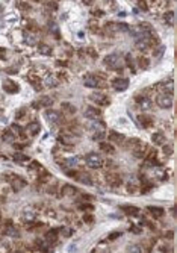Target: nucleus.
Instances as JSON below:
<instances>
[{"label": "nucleus", "mask_w": 177, "mask_h": 253, "mask_svg": "<svg viewBox=\"0 0 177 253\" xmlns=\"http://www.w3.org/2000/svg\"><path fill=\"white\" fill-rule=\"evenodd\" d=\"M15 140V133L12 132V129H9V130H6L5 133H3V141H6V143H12Z\"/></svg>", "instance_id": "nucleus-28"}, {"label": "nucleus", "mask_w": 177, "mask_h": 253, "mask_svg": "<svg viewBox=\"0 0 177 253\" xmlns=\"http://www.w3.org/2000/svg\"><path fill=\"white\" fill-rule=\"evenodd\" d=\"M61 193H62L64 196H74V194H77V188L73 187V185H64L62 190H61Z\"/></svg>", "instance_id": "nucleus-23"}, {"label": "nucleus", "mask_w": 177, "mask_h": 253, "mask_svg": "<svg viewBox=\"0 0 177 253\" xmlns=\"http://www.w3.org/2000/svg\"><path fill=\"white\" fill-rule=\"evenodd\" d=\"M138 120H139V124H141L142 127H145V129L153 124V118H151V117H147V115H139Z\"/></svg>", "instance_id": "nucleus-24"}, {"label": "nucleus", "mask_w": 177, "mask_h": 253, "mask_svg": "<svg viewBox=\"0 0 177 253\" xmlns=\"http://www.w3.org/2000/svg\"><path fill=\"white\" fill-rule=\"evenodd\" d=\"M127 252H142V247H138V246H129V247H127Z\"/></svg>", "instance_id": "nucleus-37"}, {"label": "nucleus", "mask_w": 177, "mask_h": 253, "mask_svg": "<svg viewBox=\"0 0 177 253\" xmlns=\"http://www.w3.org/2000/svg\"><path fill=\"white\" fill-rule=\"evenodd\" d=\"M100 150L106 155H114L115 153V147L110 143H100Z\"/></svg>", "instance_id": "nucleus-18"}, {"label": "nucleus", "mask_w": 177, "mask_h": 253, "mask_svg": "<svg viewBox=\"0 0 177 253\" xmlns=\"http://www.w3.org/2000/svg\"><path fill=\"white\" fill-rule=\"evenodd\" d=\"M39 130H41V124L36 123V121L27 124V127H26V132H27L29 135H36V133H39Z\"/></svg>", "instance_id": "nucleus-17"}, {"label": "nucleus", "mask_w": 177, "mask_h": 253, "mask_svg": "<svg viewBox=\"0 0 177 253\" xmlns=\"http://www.w3.org/2000/svg\"><path fill=\"white\" fill-rule=\"evenodd\" d=\"M132 232H133V234H139V232H141V229H139V227H136V226H132Z\"/></svg>", "instance_id": "nucleus-41"}, {"label": "nucleus", "mask_w": 177, "mask_h": 253, "mask_svg": "<svg viewBox=\"0 0 177 253\" xmlns=\"http://www.w3.org/2000/svg\"><path fill=\"white\" fill-rule=\"evenodd\" d=\"M106 182H107V185L117 188V187L121 185L123 180H121V177H120L117 173H107V174H106Z\"/></svg>", "instance_id": "nucleus-7"}, {"label": "nucleus", "mask_w": 177, "mask_h": 253, "mask_svg": "<svg viewBox=\"0 0 177 253\" xmlns=\"http://www.w3.org/2000/svg\"><path fill=\"white\" fill-rule=\"evenodd\" d=\"M33 2H39V0H33Z\"/></svg>", "instance_id": "nucleus-47"}, {"label": "nucleus", "mask_w": 177, "mask_h": 253, "mask_svg": "<svg viewBox=\"0 0 177 253\" xmlns=\"http://www.w3.org/2000/svg\"><path fill=\"white\" fill-rule=\"evenodd\" d=\"M158 89L162 91V93H165V94H173L174 86H173L171 82H168V83H159V85H158Z\"/></svg>", "instance_id": "nucleus-22"}, {"label": "nucleus", "mask_w": 177, "mask_h": 253, "mask_svg": "<svg viewBox=\"0 0 177 253\" xmlns=\"http://www.w3.org/2000/svg\"><path fill=\"white\" fill-rule=\"evenodd\" d=\"M156 103H158V106L162 108V109H170V108L173 106V97H171V94L162 93V94H159V96L156 97Z\"/></svg>", "instance_id": "nucleus-3"}, {"label": "nucleus", "mask_w": 177, "mask_h": 253, "mask_svg": "<svg viewBox=\"0 0 177 253\" xmlns=\"http://www.w3.org/2000/svg\"><path fill=\"white\" fill-rule=\"evenodd\" d=\"M61 234H62L64 237H67V238H68V237H71V235H73V229H71V227H64Z\"/></svg>", "instance_id": "nucleus-33"}, {"label": "nucleus", "mask_w": 177, "mask_h": 253, "mask_svg": "<svg viewBox=\"0 0 177 253\" xmlns=\"http://www.w3.org/2000/svg\"><path fill=\"white\" fill-rule=\"evenodd\" d=\"M123 211H124L127 215H130V217H135V215L139 214V209L136 208V206H132V205H124V206H123Z\"/></svg>", "instance_id": "nucleus-20"}, {"label": "nucleus", "mask_w": 177, "mask_h": 253, "mask_svg": "<svg viewBox=\"0 0 177 253\" xmlns=\"http://www.w3.org/2000/svg\"><path fill=\"white\" fill-rule=\"evenodd\" d=\"M109 140L112 141V143H115V144H123V143H124V135H123V133H118V132H115V130H110Z\"/></svg>", "instance_id": "nucleus-13"}, {"label": "nucleus", "mask_w": 177, "mask_h": 253, "mask_svg": "<svg viewBox=\"0 0 177 253\" xmlns=\"http://www.w3.org/2000/svg\"><path fill=\"white\" fill-rule=\"evenodd\" d=\"M138 61H139L138 64H139V67H141V68H148V62H147V59H145V58H139Z\"/></svg>", "instance_id": "nucleus-35"}, {"label": "nucleus", "mask_w": 177, "mask_h": 253, "mask_svg": "<svg viewBox=\"0 0 177 253\" xmlns=\"http://www.w3.org/2000/svg\"><path fill=\"white\" fill-rule=\"evenodd\" d=\"M85 162H86V165L90 168L98 170V168L103 167V158L98 153H88L86 158H85Z\"/></svg>", "instance_id": "nucleus-1"}, {"label": "nucleus", "mask_w": 177, "mask_h": 253, "mask_svg": "<svg viewBox=\"0 0 177 253\" xmlns=\"http://www.w3.org/2000/svg\"><path fill=\"white\" fill-rule=\"evenodd\" d=\"M136 102H138L141 111H148V109H151V100H150L148 97H144V96L139 97V96H136Z\"/></svg>", "instance_id": "nucleus-10"}, {"label": "nucleus", "mask_w": 177, "mask_h": 253, "mask_svg": "<svg viewBox=\"0 0 177 253\" xmlns=\"http://www.w3.org/2000/svg\"><path fill=\"white\" fill-rule=\"evenodd\" d=\"M56 83H58V82H56L53 77H49V79L46 80V85H47V86H56Z\"/></svg>", "instance_id": "nucleus-38"}, {"label": "nucleus", "mask_w": 177, "mask_h": 253, "mask_svg": "<svg viewBox=\"0 0 177 253\" xmlns=\"http://www.w3.org/2000/svg\"><path fill=\"white\" fill-rule=\"evenodd\" d=\"M47 8H52V9H58V5H55V3H49V5H47Z\"/></svg>", "instance_id": "nucleus-44"}, {"label": "nucleus", "mask_w": 177, "mask_h": 253, "mask_svg": "<svg viewBox=\"0 0 177 253\" xmlns=\"http://www.w3.org/2000/svg\"><path fill=\"white\" fill-rule=\"evenodd\" d=\"M76 179L83 183V185H93V177L88 174V173H77L76 174Z\"/></svg>", "instance_id": "nucleus-12"}, {"label": "nucleus", "mask_w": 177, "mask_h": 253, "mask_svg": "<svg viewBox=\"0 0 177 253\" xmlns=\"http://www.w3.org/2000/svg\"><path fill=\"white\" fill-rule=\"evenodd\" d=\"M44 117H46L50 123H61V121H62L61 114H59L58 111H53V109H49V108H47L46 112H44Z\"/></svg>", "instance_id": "nucleus-6"}, {"label": "nucleus", "mask_w": 177, "mask_h": 253, "mask_svg": "<svg viewBox=\"0 0 177 253\" xmlns=\"http://www.w3.org/2000/svg\"><path fill=\"white\" fill-rule=\"evenodd\" d=\"M83 2H85V3H86V5H91V3H93V2H94V0H83Z\"/></svg>", "instance_id": "nucleus-46"}, {"label": "nucleus", "mask_w": 177, "mask_h": 253, "mask_svg": "<svg viewBox=\"0 0 177 253\" xmlns=\"http://www.w3.org/2000/svg\"><path fill=\"white\" fill-rule=\"evenodd\" d=\"M85 86H88V88H101V86H106V85H104V80L100 79L98 76H86L85 77Z\"/></svg>", "instance_id": "nucleus-4"}, {"label": "nucleus", "mask_w": 177, "mask_h": 253, "mask_svg": "<svg viewBox=\"0 0 177 253\" xmlns=\"http://www.w3.org/2000/svg\"><path fill=\"white\" fill-rule=\"evenodd\" d=\"M58 235H59V231L58 229H50V231L46 232V243L49 244H56L58 243Z\"/></svg>", "instance_id": "nucleus-8"}, {"label": "nucleus", "mask_w": 177, "mask_h": 253, "mask_svg": "<svg viewBox=\"0 0 177 253\" xmlns=\"http://www.w3.org/2000/svg\"><path fill=\"white\" fill-rule=\"evenodd\" d=\"M18 6H20L21 9H26V11L29 9V5H26V3H18Z\"/></svg>", "instance_id": "nucleus-42"}, {"label": "nucleus", "mask_w": 177, "mask_h": 253, "mask_svg": "<svg viewBox=\"0 0 177 253\" xmlns=\"http://www.w3.org/2000/svg\"><path fill=\"white\" fill-rule=\"evenodd\" d=\"M112 85H114V89H117V91H124V89H127V86H129V80L124 79V77H118V79H115V80L112 82Z\"/></svg>", "instance_id": "nucleus-9"}, {"label": "nucleus", "mask_w": 177, "mask_h": 253, "mask_svg": "<svg viewBox=\"0 0 177 253\" xmlns=\"http://www.w3.org/2000/svg\"><path fill=\"white\" fill-rule=\"evenodd\" d=\"M62 109L67 114H74L76 112V108L73 105H70V103H62Z\"/></svg>", "instance_id": "nucleus-30"}, {"label": "nucleus", "mask_w": 177, "mask_h": 253, "mask_svg": "<svg viewBox=\"0 0 177 253\" xmlns=\"http://www.w3.org/2000/svg\"><path fill=\"white\" fill-rule=\"evenodd\" d=\"M103 62H104V65H106L107 68H110V70H121V68H123V61H121V58H120L118 55H115V53L107 55V56L103 59Z\"/></svg>", "instance_id": "nucleus-2"}, {"label": "nucleus", "mask_w": 177, "mask_h": 253, "mask_svg": "<svg viewBox=\"0 0 177 253\" xmlns=\"http://www.w3.org/2000/svg\"><path fill=\"white\" fill-rule=\"evenodd\" d=\"M26 36H24V41L29 44V45H33V44H36V38L33 36V35H29V33H24Z\"/></svg>", "instance_id": "nucleus-32"}, {"label": "nucleus", "mask_w": 177, "mask_h": 253, "mask_svg": "<svg viewBox=\"0 0 177 253\" xmlns=\"http://www.w3.org/2000/svg\"><path fill=\"white\" fill-rule=\"evenodd\" d=\"M79 209H80V211H88V209H94V206L90 205V203H82V205L79 206Z\"/></svg>", "instance_id": "nucleus-34"}, {"label": "nucleus", "mask_w": 177, "mask_h": 253, "mask_svg": "<svg viewBox=\"0 0 177 253\" xmlns=\"http://www.w3.org/2000/svg\"><path fill=\"white\" fill-rule=\"evenodd\" d=\"M164 153H165V155H168V156H170V155H171V153H173V147H171V146H170V144H167V146H165V144H164Z\"/></svg>", "instance_id": "nucleus-36"}, {"label": "nucleus", "mask_w": 177, "mask_h": 253, "mask_svg": "<svg viewBox=\"0 0 177 253\" xmlns=\"http://www.w3.org/2000/svg\"><path fill=\"white\" fill-rule=\"evenodd\" d=\"M14 161L17 164H24V162H27L29 161V156H26V155H23V153H15L14 155Z\"/></svg>", "instance_id": "nucleus-27"}, {"label": "nucleus", "mask_w": 177, "mask_h": 253, "mask_svg": "<svg viewBox=\"0 0 177 253\" xmlns=\"http://www.w3.org/2000/svg\"><path fill=\"white\" fill-rule=\"evenodd\" d=\"M164 20L167 21V25L174 26V23H176V14H174L173 11H170V12H167V14L164 15Z\"/></svg>", "instance_id": "nucleus-26"}, {"label": "nucleus", "mask_w": 177, "mask_h": 253, "mask_svg": "<svg viewBox=\"0 0 177 253\" xmlns=\"http://www.w3.org/2000/svg\"><path fill=\"white\" fill-rule=\"evenodd\" d=\"M39 53H42V55H47V56H50L52 55V49L49 47L47 44H39Z\"/></svg>", "instance_id": "nucleus-29"}, {"label": "nucleus", "mask_w": 177, "mask_h": 253, "mask_svg": "<svg viewBox=\"0 0 177 253\" xmlns=\"http://www.w3.org/2000/svg\"><path fill=\"white\" fill-rule=\"evenodd\" d=\"M3 89L6 91V93H9V94H15V93H18V85L11 82V80H6L3 83Z\"/></svg>", "instance_id": "nucleus-15"}, {"label": "nucleus", "mask_w": 177, "mask_h": 253, "mask_svg": "<svg viewBox=\"0 0 177 253\" xmlns=\"http://www.w3.org/2000/svg\"><path fill=\"white\" fill-rule=\"evenodd\" d=\"M148 212L154 217V218H161V217H164V214H165V211L162 209V208H159V206H148Z\"/></svg>", "instance_id": "nucleus-16"}, {"label": "nucleus", "mask_w": 177, "mask_h": 253, "mask_svg": "<svg viewBox=\"0 0 177 253\" xmlns=\"http://www.w3.org/2000/svg\"><path fill=\"white\" fill-rule=\"evenodd\" d=\"M151 141L156 144V146H164L165 144V135L162 132H154L151 135Z\"/></svg>", "instance_id": "nucleus-14"}, {"label": "nucleus", "mask_w": 177, "mask_h": 253, "mask_svg": "<svg viewBox=\"0 0 177 253\" xmlns=\"http://www.w3.org/2000/svg\"><path fill=\"white\" fill-rule=\"evenodd\" d=\"M33 218H35L33 214H26V220H33Z\"/></svg>", "instance_id": "nucleus-45"}, {"label": "nucleus", "mask_w": 177, "mask_h": 253, "mask_svg": "<svg viewBox=\"0 0 177 253\" xmlns=\"http://www.w3.org/2000/svg\"><path fill=\"white\" fill-rule=\"evenodd\" d=\"M120 237H121V232H114V234H110V235H109V241L117 240V238H120Z\"/></svg>", "instance_id": "nucleus-40"}, {"label": "nucleus", "mask_w": 177, "mask_h": 253, "mask_svg": "<svg viewBox=\"0 0 177 253\" xmlns=\"http://www.w3.org/2000/svg\"><path fill=\"white\" fill-rule=\"evenodd\" d=\"M83 115L90 120H98V118H101V111L98 108H94V106H88L83 112Z\"/></svg>", "instance_id": "nucleus-5"}, {"label": "nucleus", "mask_w": 177, "mask_h": 253, "mask_svg": "<svg viewBox=\"0 0 177 253\" xmlns=\"http://www.w3.org/2000/svg\"><path fill=\"white\" fill-rule=\"evenodd\" d=\"M11 185H12L14 191H20L21 188L26 187V182L23 179H20V177H14V182H11Z\"/></svg>", "instance_id": "nucleus-19"}, {"label": "nucleus", "mask_w": 177, "mask_h": 253, "mask_svg": "<svg viewBox=\"0 0 177 253\" xmlns=\"http://www.w3.org/2000/svg\"><path fill=\"white\" fill-rule=\"evenodd\" d=\"M79 164V158L77 156H71V158H65V162H64V168L65 167H73Z\"/></svg>", "instance_id": "nucleus-25"}, {"label": "nucleus", "mask_w": 177, "mask_h": 253, "mask_svg": "<svg viewBox=\"0 0 177 253\" xmlns=\"http://www.w3.org/2000/svg\"><path fill=\"white\" fill-rule=\"evenodd\" d=\"M85 221H86V223H91V221H93V217H91V215H86V217H85Z\"/></svg>", "instance_id": "nucleus-43"}, {"label": "nucleus", "mask_w": 177, "mask_h": 253, "mask_svg": "<svg viewBox=\"0 0 177 253\" xmlns=\"http://www.w3.org/2000/svg\"><path fill=\"white\" fill-rule=\"evenodd\" d=\"M53 105V99H50V97H42L38 103H33L32 106H41V108H50Z\"/></svg>", "instance_id": "nucleus-21"}, {"label": "nucleus", "mask_w": 177, "mask_h": 253, "mask_svg": "<svg viewBox=\"0 0 177 253\" xmlns=\"http://www.w3.org/2000/svg\"><path fill=\"white\" fill-rule=\"evenodd\" d=\"M138 6H139L142 11H148V6H147V3L144 2V0H139V2H138Z\"/></svg>", "instance_id": "nucleus-39"}, {"label": "nucleus", "mask_w": 177, "mask_h": 253, "mask_svg": "<svg viewBox=\"0 0 177 253\" xmlns=\"http://www.w3.org/2000/svg\"><path fill=\"white\" fill-rule=\"evenodd\" d=\"M6 235L14 237V238H18V237H20V232L17 231L15 227H8V229H6Z\"/></svg>", "instance_id": "nucleus-31"}, {"label": "nucleus", "mask_w": 177, "mask_h": 253, "mask_svg": "<svg viewBox=\"0 0 177 253\" xmlns=\"http://www.w3.org/2000/svg\"><path fill=\"white\" fill-rule=\"evenodd\" d=\"M90 99H91L94 103H97V105H101V106H104V105H109V100L106 99V96H103V94H100V93L91 94V96H90Z\"/></svg>", "instance_id": "nucleus-11"}]
</instances>
